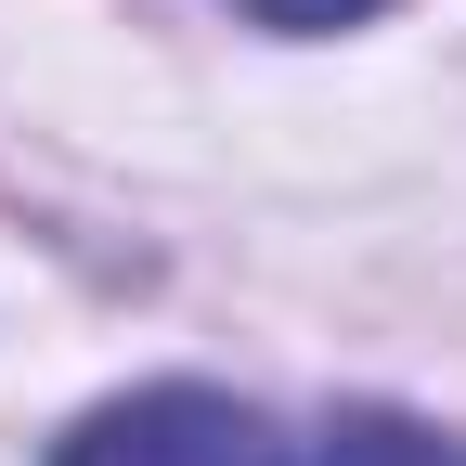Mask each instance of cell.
<instances>
[{
  "label": "cell",
  "instance_id": "cell-1",
  "mask_svg": "<svg viewBox=\"0 0 466 466\" xmlns=\"http://www.w3.org/2000/svg\"><path fill=\"white\" fill-rule=\"evenodd\" d=\"M52 466H285V453H272V428L233 389H182L168 376V389H130L104 415H78Z\"/></svg>",
  "mask_w": 466,
  "mask_h": 466
},
{
  "label": "cell",
  "instance_id": "cell-3",
  "mask_svg": "<svg viewBox=\"0 0 466 466\" xmlns=\"http://www.w3.org/2000/svg\"><path fill=\"white\" fill-rule=\"evenodd\" d=\"M233 14H259V26H299V39H311V26H363L376 0H233Z\"/></svg>",
  "mask_w": 466,
  "mask_h": 466
},
{
  "label": "cell",
  "instance_id": "cell-2",
  "mask_svg": "<svg viewBox=\"0 0 466 466\" xmlns=\"http://www.w3.org/2000/svg\"><path fill=\"white\" fill-rule=\"evenodd\" d=\"M299 466H466V453H453L441 428H415V415H376V401H363V415H324Z\"/></svg>",
  "mask_w": 466,
  "mask_h": 466
}]
</instances>
